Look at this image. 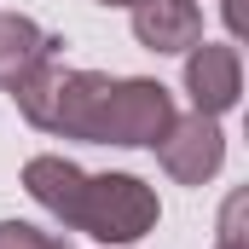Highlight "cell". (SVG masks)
Listing matches in <instances>:
<instances>
[{"label": "cell", "instance_id": "1", "mask_svg": "<svg viewBox=\"0 0 249 249\" xmlns=\"http://www.w3.org/2000/svg\"><path fill=\"white\" fill-rule=\"evenodd\" d=\"M157 220H162L157 186H145L139 174H81V191L64 214L70 232H87L105 249H133L157 232Z\"/></svg>", "mask_w": 249, "mask_h": 249}, {"label": "cell", "instance_id": "2", "mask_svg": "<svg viewBox=\"0 0 249 249\" xmlns=\"http://www.w3.org/2000/svg\"><path fill=\"white\" fill-rule=\"evenodd\" d=\"M174 93L151 75H110L99 105H93V127H87V145H122V151H145L157 145L168 122H174Z\"/></svg>", "mask_w": 249, "mask_h": 249}, {"label": "cell", "instance_id": "3", "mask_svg": "<svg viewBox=\"0 0 249 249\" xmlns=\"http://www.w3.org/2000/svg\"><path fill=\"white\" fill-rule=\"evenodd\" d=\"M151 151H157V162H162L168 180H180V186H209V180L226 168V133H220V116H203V110L174 116L168 133H162Z\"/></svg>", "mask_w": 249, "mask_h": 249}, {"label": "cell", "instance_id": "4", "mask_svg": "<svg viewBox=\"0 0 249 249\" xmlns=\"http://www.w3.org/2000/svg\"><path fill=\"white\" fill-rule=\"evenodd\" d=\"M186 93H191V110L226 116L244 99V58H238V47L232 41H197L186 53Z\"/></svg>", "mask_w": 249, "mask_h": 249}, {"label": "cell", "instance_id": "5", "mask_svg": "<svg viewBox=\"0 0 249 249\" xmlns=\"http://www.w3.org/2000/svg\"><path fill=\"white\" fill-rule=\"evenodd\" d=\"M133 41L157 58L168 53H191L203 41V6L197 0H133Z\"/></svg>", "mask_w": 249, "mask_h": 249}, {"label": "cell", "instance_id": "6", "mask_svg": "<svg viewBox=\"0 0 249 249\" xmlns=\"http://www.w3.org/2000/svg\"><path fill=\"white\" fill-rule=\"evenodd\" d=\"M58 35L41 29L29 12H0V93H12L18 81H29L41 64L58 58Z\"/></svg>", "mask_w": 249, "mask_h": 249}, {"label": "cell", "instance_id": "7", "mask_svg": "<svg viewBox=\"0 0 249 249\" xmlns=\"http://www.w3.org/2000/svg\"><path fill=\"white\" fill-rule=\"evenodd\" d=\"M81 174H87V168H75L70 157H53V151H47V157H29V162H23V191L64 226V214H70V203H75V191H81Z\"/></svg>", "mask_w": 249, "mask_h": 249}, {"label": "cell", "instance_id": "8", "mask_svg": "<svg viewBox=\"0 0 249 249\" xmlns=\"http://www.w3.org/2000/svg\"><path fill=\"white\" fill-rule=\"evenodd\" d=\"M0 249H70L58 232H41L29 220H0Z\"/></svg>", "mask_w": 249, "mask_h": 249}, {"label": "cell", "instance_id": "9", "mask_svg": "<svg viewBox=\"0 0 249 249\" xmlns=\"http://www.w3.org/2000/svg\"><path fill=\"white\" fill-rule=\"evenodd\" d=\"M220 244H244V191H232L220 209Z\"/></svg>", "mask_w": 249, "mask_h": 249}, {"label": "cell", "instance_id": "10", "mask_svg": "<svg viewBox=\"0 0 249 249\" xmlns=\"http://www.w3.org/2000/svg\"><path fill=\"white\" fill-rule=\"evenodd\" d=\"M226 29H232V41L244 35V0H226Z\"/></svg>", "mask_w": 249, "mask_h": 249}, {"label": "cell", "instance_id": "11", "mask_svg": "<svg viewBox=\"0 0 249 249\" xmlns=\"http://www.w3.org/2000/svg\"><path fill=\"white\" fill-rule=\"evenodd\" d=\"M99 6H133V0H99Z\"/></svg>", "mask_w": 249, "mask_h": 249}, {"label": "cell", "instance_id": "12", "mask_svg": "<svg viewBox=\"0 0 249 249\" xmlns=\"http://www.w3.org/2000/svg\"><path fill=\"white\" fill-rule=\"evenodd\" d=\"M214 249H249V244H214Z\"/></svg>", "mask_w": 249, "mask_h": 249}]
</instances>
